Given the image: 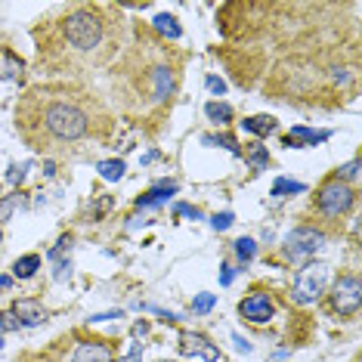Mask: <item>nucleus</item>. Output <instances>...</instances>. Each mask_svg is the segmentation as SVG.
Segmentation results:
<instances>
[{"instance_id": "1", "label": "nucleus", "mask_w": 362, "mask_h": 362, "mask_svg": "<svg viewBox=\"0 0 362 362\" xmlns=\"http://www.w3.org/2000/svg\"><path fill=\"white\" fill-rule=\"evenodd\" d=\"M16 134L31 152L56 161L90 158L109 149L118 118L96 90L75 81H44L16 103Z\"/></svg>"}, {"instance_id": "2", "label": "nucleus", "mask_w": 362, "mask_h": 362, "mask_svg": "<svg viewBox=\"0 0 362 362\" xmlns=\"http://www.w3.org/2000/svg\"><path fill=\"white\" fill-rule=\"evenodd\" d=\"M130 35L127 16L115 4H71L35 25L37 65L53 81L84 84L87 75L112 69Z\"/></svg>"}, {"instance_id": "3", "label": "nucleus", "mask_w": 362, "mask_h": 362, "mask_svg": "<svg viewBox=\"0 0 362 362\" xmlns=\"http://www.w3.org/2000/svg\"><path fill=\"white\" fill-rule=\"evenodd\" d=\"M186 53L155 35L149 25H134L127 44L112 65V103L124 121L158 130L177 103Z\"/></svg>"}, {"instance_id": "4", "label": "nucleus", "mask_w": 362, "mask_h": 362, "mask_svg": "<svg viewBox=\"0 0 362 362\" xmlns=\"http://www.w3.org/2000/svg\"><path fill=\"white\" fill-rule=\"evenodd\" d=\"M16 362H118L115 359V344L103 334H93L87 328H71L40 350L19 353Z\"/></svg>"}, {"instance_id": "5", "label": "nucleus", "mask_w": 362, "mask_h": 362, "mask_svg": "<svg viewBox=\"0 0 362 362\" xmlns=\"http://www.w3.org/2000/svg\"><path fill=\"white\" fill-rule=\"evenodd\" d=\"M353 208H356V189L350 183H344L337 174L328 177L325 183L316 189V195H313V204L307 214L310 229H316V233H322V235L341 233Z\"/></svg>"}, {"instance_id": "6", "label": "nucleus", "mask_w": 362, "mask_h": 362, "mask_svg": "<svg viewBox=\"0 0 362 362\" xmlns=\"http://www.w3.org/2000/svg\"><path fill=\"white\" fill-rule=\"evenodd\" d=\"M362 303V285L356 273H341V279L334 282L332 294H328V310L337 313L341 319H353L359 313Z\"/></svg>"}, {"instance_id": "7", "label": "nucleus", "mask_w": 362, "mask_h": 362, "mask_svg": "<svg viewBox=\"0 0 362 362\" xmlns=\"http://www.w3.org/2000/svg\"><path fill=\"white\" fill-rule=\"evenodd\" d=\"M325 282H328V267L325 263H307L303 269H298V276H294V300L298 303H313L319 298V294L325 291Z\"/></svg>"}, {"instance_id": "8", "label": "nucleus", "mask_w": 362, "mask_h": 362, "mask_svg": "<svg viewBox=\"0 0 362 362\" xmlns=\"http://www.w3.org/2000/svg\"><path fill=\"white\" fill-rule=\"evenodd\" d=\"M322 233H316V229H310V226H300V229H294L291 235L285 238V245H282V257L288 263H300V260H307L310 254H316L319 248H322Z\"/></svg>"}, {"instance_id": "9", "label": "nucleus", "mask_w": 362, "mask_h": 362, "mask_svg": "<svg viewBox=\"0 0 362 362\" xmlns=\"http://www.w3.org/2000/svg\"><path fill=\"white\" fill-rule=\"evenodd\" d=\"M238 313H242V319H248V322L263 325V322H269V319L276 316V303H273L269 294L254 291V294H248V298L238 303Z\"/></svg>"}, {"instance_id": "10", "label": "nucleus", "mask_w": 362, "mask_h": 362, "mask_svg": "<svg viewBox=\"0 0 362 362\" xmlns=\"http://www.w3.org/2000/svg\"><path fill=\"white\" fill-rule=\"evenodd\" d=\"M180 350L183 353H199V356H204V362H220V350L211 347L202 334H186L183 344H180Z\"/></svg>"}, {"instance_id": "11", "label": "nucleus", "mask_w": 362, "mask_h": 362, "mask_svg": "<svg viewBox=\"0 0 362 362\" xmlns=\"http://www.w3.org/2000/svg\"><path fill=\"white\" fill-rule=\"evenodd\" d=\"M13 313L19 316V322L22 325H37V322H44V307H40L37 300H16L13 303Z\"/></svg>"}, {"instance_id": "12", "label": "nucleus", "mask_w": 362, "mask_h": 362, "mask_svg": "<svg viewBox=\"0 0 362 362\" xmlns=\"http://www.w3.org/2000/svg\"><path fill=\"white\" fill-rule=\"evenodd\" d=\"M155 28H158V31H161V37H164V40H170V44H174V40H180V35H183L174 16H158V19H155Z\"/></svg>"}, {"instance_id": "13", "label": "nucleus", "mask_w": 362, "mask_h": 362, "mask_svg": "<svg viewBox=\"0 0 362 362\" xmlns=\"http://www.w3.org/2000/svg\"><path fill=\"white\" fill-rule=\"evenodd\" d=\"M242 127H245V130H251V134L267 136V134H273V130H276V121H273V118H267V115H257V118L242 121Z\"/></svg>"}, {"instance_id": "14", "label": "nucleus", "mask_w": 362, "mask_h": 362, "mask_svg": "<svg viewBox=\"0 0 362 362\" xmlns=\"http://www.w3.org/2000/svg\"><path fill=\"white\" fill-rule=\"evenodd\" d=\"M37 267H40V257H37V254H25L22 260H16V263H13V273L19 276V279H31Z\"/></svg>"}, {"instance_id": "15", "label": "nucleus", "mask_w": 362, "mask_h": 362, "mask_svg": "<svg viewBox=\"0 0 362 362\" xmlns=\"http://www.w3.org/2000/svg\"><path fill=\"white\" fill-rule=\"evenodd\" d=\"M208 118H214L217 121V124H226L229 118H233V109H229V105H223V103H208Z\"/></svg>"}, {"instance_id": "16", "label": "nucleus", "mask_w": 362, "mask_h": 362, "mask_svg": "<svg viewBox=\"0 0 362 362\" xmlns=\"http://www.w3.org/2000/svg\"><path fill=\"white\" fill-rule=\"evenodd\" d=\"M254 251H257V245H254L251 238H238V242H235V257L242 263H248L254 257Z\"/></svg>"}, {"instance_id": "17", "label": "nucleus", "mask_w": 362, "mask_h": 362, "mask_svg": "<svg viewBox=\"0 0 362 362\" xmlns=\"http://www.w3.org/2000/svg\"><path fill=\"white\" fill-rule=\"evenodd\" d=\"M100 170H103L105 180H121V177H124V164H121V161H103Z\"/></svg>"}, {"instance_id": "18", "label": "nucleus", "mask_w": 362, "mask_h": 362, "mask_svg": "<svg viewBox=\"0 0 362 362\" xmlns=\"http://www.w3.org/2000/svg\"><path fill=\"white\" fill-rule=\"evenodd\" d=\"M248 158H251V164H254V168H263V164H267V161H269V155H267V152H263V149H260V146H257V143H254V149L248 152Z\"/></svg>"}, {"instance_id": "19", "label": "nucleus", "mask_w": 362, "mask_h": 362, "mask_svg": "<svg viewBox=\"0 0 362 362\" xmlns=\"http://www.w3.org/2000/svg\"><path fill=\"white\" fill-rule=\"evenodd\" d=\"M285 189H291V192H303V186H300V183H288V180H279V183L273 186V195H282Z\"/></svg>"}, {"instance_id": "20", "label": "nucleus", "mask_w": 362, "mask_h": 362, "mask_svg": "<svg viewBox=\"0 0 362 362\" xmlns=\"http://www.w3.org/2000/svg\"><path fill=\"white\" fill-rule=\"evenodd\" d=\"M211 307H214V294H202V298L192 303V310H195V313H208Z\"/></svg>"}, {"instance_id": "21", "label": "nucleus", "mask_w": 362, "mask_h": 362, "mask_svg": "<svg viewBox=\"0 0 362 362\" xmlns=\"http://www.w3.org/2000/svg\"><path fill=\"white\" fill-rule=\"evenodd\" d=\"M229 223H233V214H220V217H214V226L217 229H226Z\"/></svg>"}, {"instance_id": "22", "label": "nucleus", "mask_w": 362, "mask_h": 362, "mask_svg": "<svg viewBox=\"0 0 362 362\" xmlns=\"http://www.w3.org/2000/svg\"><path fill=\"white\" fill-rule=\"evenodd\" d=\"M118 362H139V350H134L127 359H118Z\"/></svg>"}, {"instance_id": "23", "label": "nucleus", "mask_w": 362, "mask_h": 362, "mask_svg": "<svg viewBox=\"0 0 362 362\" xmlns=\"http://www.w3.org/2000/svg\"><path fill=\"white\" fill-rule=\"evenodd\" d=\"M4 288H10V276H0V291H4Z\"/></svg>"}, {"instance_id": "24", "label": "nucleus", "mask_w": 362, "mask_h": 362, "mask_svg": "<svg viewBox=\"0 0 362 362\" xmlns=\"http://www.w3.org/2000/svg\"><path fill=\"white\" fill-rule=\"evenodd\" d=\"M350 362H359V353H356V356H353V359H350Z\"/></svg>"}]
</instances>
